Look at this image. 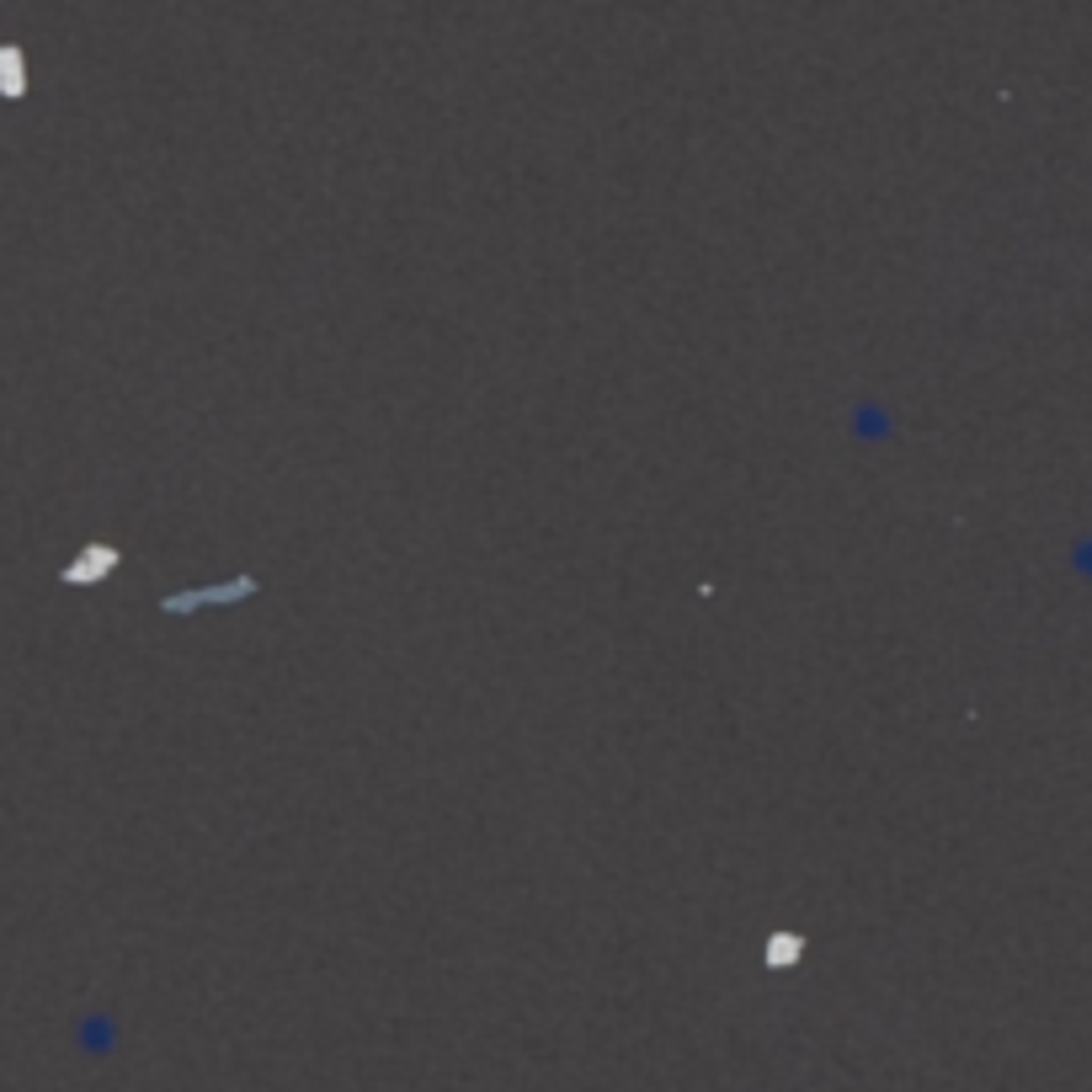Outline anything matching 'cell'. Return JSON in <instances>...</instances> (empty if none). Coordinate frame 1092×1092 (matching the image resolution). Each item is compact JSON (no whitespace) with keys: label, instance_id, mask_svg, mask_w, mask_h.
I'll list each match as a JSON object with an SVG mask.
<instances>
[{"label":"cell","instance_id":"3957f363","mask_svg":"<svg viewBox=\"0 0 1092 1092\" xmlns=\"http://www.w3.org/2000/svg\"><path fill=\"white\" fill-rule=\"evenodd\" d=\"M800 954H805V938H800V933H773V938H763V959H768L773 970L795 965Z\"/></svg>","mask_w":1092,"mask_h":1092},{"label":"cell","instance_id":"277c9868","mask_svg":"<svg viewBox=\"0 0 1092 1092\" xmlns=\"http://www.w3.org/2000/svg\"><path fill=\"white\" fill-rule=\"evenodd\" d=\"M22 81H28V70H22V54H17V49L6 44V49H0V91H6V97H17V91H22Z\"/></svg>","mask_w":1092,"mask_h":1092},{"label":"cell","instance_id":"7a4b0ae2","mask_svg":"<svg viewBox=\"0 0 1092 1092\" xmlns=\"http://www.w3.org/2000/svg\"><path fill=\"white\" fill-rule=\"evenodd\" d=\"M118 565V549H107V544H91V549H81L70 565H65V581L70 586H86V581H102L107 570Z\"/></svg>","mask_w":1092,"mask_h":1092},{"label":"cell","instance_id":"6da1fadb","mask_svg":"<svg viewBox=\"0 0 1092 1092\" xmlns=\"http://www.w3.org/2000/svg\"><path fill=\"white\" fill-rule=\"evenodd\" d=\"M240 597H256V581L251 576H235L224 586H203V592H176V597H160L166 613H192V608H208V602H240Z\"/></svg>","mask_w":1092,"mask_h":1092}]
</instances>
